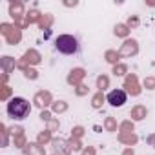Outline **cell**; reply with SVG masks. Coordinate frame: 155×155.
<instances>
[{
    "instance_id": "6da1fadb",
    "label": "cell",
    "mask_w": 155,
    "mask_h": 155,
    "mask_svg": "<svg viewBox=\"0 0 155 155\" xmlns=\"http://www.w3.org/2000/svg\"><path fill=\"white\" fill-rule=\"evenodd\" d=\"M29 111H31V106H29V102H28L26 99H22V97H15V99H11V101L8 102V113H9L11 119L22 120V119H26V117L29 115Z\"/></svg>"
},
{
    "instance_id": "7a4b0ae2",
    "label": "cell",
    "mask_w": 155,
    "mask_h": 155,
    "mask_svg": "<svg viewBox=\"0 0 155 155\" xmlns=\"http://www.w3.org/2000/svg\"><path fill=\"white\" fill-rule=\"evenodd\" d=\"M55 48L64 55H75L79 51V40L75 37H71V35H60L55 40Z\"/></svg>"
},
{
    "instance_id": "3957f363",
    "label": "cell",
    "mask_w": 155,
    "mask_h": 155,
    "mask_svg": "<svg viewBox=\"0 0 155 155\" xmlns=\"http://www.w3.org/2000/svg\"><path fill=\"white\" fill-rule=\"evenodd\" d=\"M126 99H128V95H126V91H122V90H111V91L108 93V102H110L113 108L124 106Z\"/></svg>"
}]
</instances>
